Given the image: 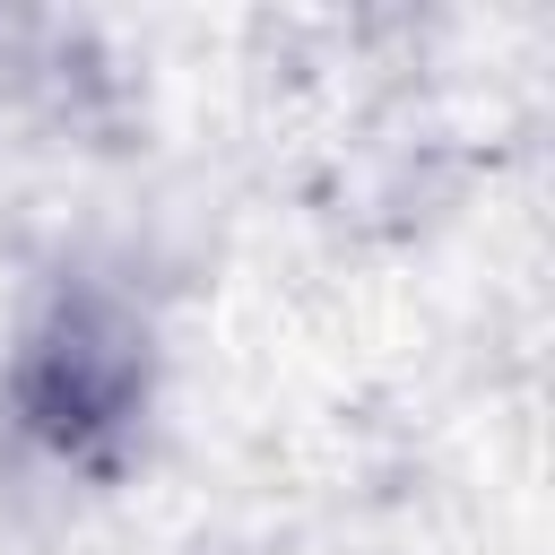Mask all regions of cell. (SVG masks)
<instances>
[{
	"label": "cell",
	"instance_id": "cell-1",
	"mask_svg": "<svg viewBox=\"0 0 555 555\" xmlns=\"http://www.w3.org/2000/svg\"><path fill=\"white\" fill-rule=\"evenodd\" d=\"M139 390V338L113 321V312H61L43 330V347L26 356V416L52 434V442H87L104 425H121Z\"/></svg>",
	"mask_w": 555,
	"mask_h": 555
}]
</instances>
